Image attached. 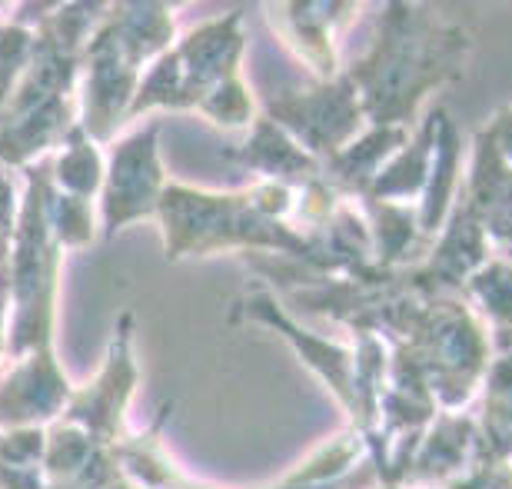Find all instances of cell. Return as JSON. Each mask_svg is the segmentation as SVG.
I'll use <instances>...</instances> for the list:
<instances>
[{"instance_id":"3","label":"cell","mask_w":512,"mask_h":489,"mask_svg":"<svg viewBox=\"0 0 512 489\" xmlns=\"http://www.w3.org/2000/svg\"><path fill=\"white\" fill-rule=\"evenodd\" d=\"M157 137V127L140 130V134L120 140L114 154H110V167L104 177V203H100L104 240H114L117 230L150 220L160 210L167 183H163Z\"/></svg>"},{"instance_id":"2","label":"cell","mask_w":512,"mask_h":489,"mask_svg":"<svg viewBox=\"0 0 512 489\" xmlns=\"http://www.w3.org/2000/svg\"><path fill=\"white\" fill-rule=\"evenodd\" d=\"M110 20L87 40V94H84V124L80 130L94 140L114 137V130L127 120V104H133L150 60L160 57L173 40L170 7H107Z\"/></svg>"},{"instance_id":"4","label":"cell","mask_w":512,"mask_h":489,"mask_svg":"<svg viewBox=\"0 0 512 489\" xmlns=\"http://www.w3.org/2000/svg\"><path fill=\"white\" fill-rule=\"evenodd\" d=\"M10 223H14V203H10V187L7 180H0V330H4V297H7V250L14 243V233H10ZM4 343V340H0Z\"/></svg>"},{"instance_id":"1","label":"cell","mask_w":512,"mask_h":489,"mask_svg":"<svg viewBox=\"0 0 512 489\" xmlns=\"http://www.w3.org/2000/svg\"><path fill=\"white\" fill-rule=\"evenodd\" d=\"M240 14L210 20L190 30L180 44L167 47L143 74L127 120L150 107L197 110L220 127L247 120V94L237 77L240 64Z\"/></svg>"}]
</instances>
